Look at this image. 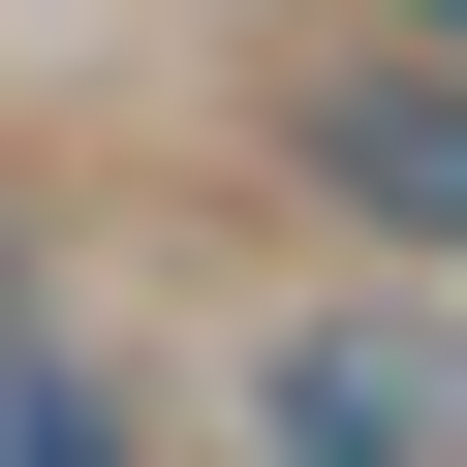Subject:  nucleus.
<instances>
[{
    "mask_svg": "<svg viewBox=\"0 0 467 467\" xmlns=\"http://www.w3.org/2000/svg\"><path fill=\"white\" fill-rule=\"evenodd\" d=\"M281 467H467V343H405V312H281Z\"/></svg>",
    "mask_w": 467,
    "mask_h": 467,
    "instance_id": "nucleus-1",
    "label": "nucleus"
},
{
    "mask_svg": "<svg viewBox=\"0 0 467 467\" xmlns=\"http://www.w3.org/2000/svg\"><path fill=\"white\" fill-rule=\"evenodd\" d=\"M312 156L405 218V250H467V94H405V63H312Z\"/></svg>",
    "mask_w": 467,
    "mask_h": 467,
    "instance_id": "nucleus-2",
    "label": "nucleus"
},
{
    "mask_svg": "<svg viewBox=\"0 0 467 467\" xmlns=\"http://www.w3.org/2000/svg\"><path fill=\"white\" fill-rule=\"evenodd\" d=\"M0 467H125V436H94V405H63V374H32V405H0Z\"/></svg>",
    "mask_w": 467,
    "mask_h": 467,
    "instance_id": "nucleus-3",
    "label": "nucleus"
}]
</instances>
